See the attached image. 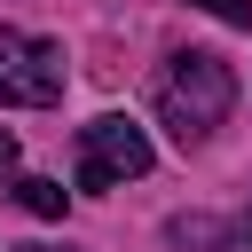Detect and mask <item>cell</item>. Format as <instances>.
I'll list each match as a JSON object with an SVG mask.
<instances>
[{
    "label": "cell",
    "instance_id": "obj_1",
    "mask_svg": "<svg viewBox=\"0 0 252 252\" xmlns=\"http://www.w3.org/2000/svg\"><path fill=\"white\" fill-rule=\"evenodd\" d=\"M228 102H236V71H228L220 55H205V47L173 55L165 79H158V118H165V134H173L181 150L205 142V134L228 118Z\"/></svg>",
    "mask_w": 252,
    "mask_h": 252
},
{
    "label": "cell",
    "instance_id": "obj_2",
    "mask_svg": "<svg viewBox=\"0 0 252 252\" xmlns=\"http://www.w3.org/2000/svg\"><path fill=\"white\" fill-rule=\"evenodd\" d=\"M0 102H16V110H47V102H63V47L39 39V32L0 24Z\"/></svg>",
    "mask_w": 252,
    "mask_h": 252
},
{
    "label": "cell",
    "instance_id": "obj_3",
    "mask_svg": "<svg viewBox=\"0 0 252 252\" xmlns=\"http://www.w3.org/2000/svg\"><path fill=\"white\" fill-rule=\"evenodd\" d=\"M134 173H150V134L134 126V118H94V126H79V189H118V181H134Z\"/></svg>",
    "mask_w": 252,
    "mask_h": 252
},
{
    "label": "cell",
    "instance_id": "obj_4",
    "mask_svg": "<svg viewBox=\"0 0 252 252\" xmlns=\"http://www.w3.org/2000/svg\"><path fill=\"white\" fill-rule=\"evenodd\" d=\"M16 205H24L32 220H63L71 189H63V181H39V173H32V181H16Z\"/></svg>",
    "mask_w": 252,
    "mask_h": 252
},
{
    "label": "cell",
    "instance_id": "obj_5",
    "mask_svg": "<svg viewBox=\"0 0 252 252\" xmlns=\"http://www.w3.org/2000/svg\"><path fill=\"white\" fill-rule=\"evenodd\" d=\"M189 8H205V16H220V24H252V0H189Z\"/></svg>",
    "mask_w": 252,
    "mask_h": 252
},
{
    "label": "cell",
    "instance_id": "obj_6",
    "mask_svg": "<svg viewBox=\"0 0 252 252\" xmlns=\"http://www.w3.org/2000/svg\"><path fill=\"white\" fill-rule=\"evenodd\" d=\"M8 165H16V134L0 126V173H8Z\"/></svg>",
    "mask_w": 252,
    "mask_h": 252
},
{
    "label": "cell",
    "instance_id": "obj_7",
    "mask_svg": "<svg viewBox=\"0 0 252 252\" xmlns=\"http://www.w3.org/2000/svg\"><path fill=\"white\" fill-rule=\"evenodd\" d=\"M24 252H79V244H24Z\"/></svg>",
    "mask_w": 252,
    "mask_h": 252
},
{
    "label": "cell",
    "instance_id": "obj_8",
    "mask_svg": "<svg viewBox=\"0 0 252 252\" xmlns=\"http://www.w3.org/2000/svg\"><path fill=\"white\" fill-rule=\"evenodd\" d=\"M244 244H252V213H244Z\"/></svg>",
    "mask_w": 252,
    "mask_h": 252
}]
</instances>
